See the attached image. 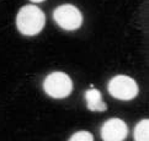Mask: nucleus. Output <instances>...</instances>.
Here are the masks:
<instances>
[{"instance_id": "6e6552de", "label": "nucleus", "mask_w": 149, "mask_h": 141, "mask_svg": "<svg viewBox=\"0 0 149 141\" xmlns=\"http://www.w3.org/2000/svg\"><path fill=\"white\" fill-rule=\"evenodd\" d=\"M69 141H94V138L89 131H78L73 135Z\"/></svg>"}, {"instance_id": "f03ea898", "label": "nucleus", "mask_w": 149, "mask_h": 141, "mask_svg": "<svg viewBox=\"0 0 149 141\" xmlns=\"http://www.w3.org/2000/svg\"><path fill=\"white\" fill-rule=\"evenodd\" d=\"M43 88L47 95L53 98H64L73 91L72 79L62 71L52 72L45 79Z\"/></svg>"}, {"instance_id": "0eeeda50", "label": "nucleus", "mask_w": 149, "mask_h": 141, "mask_svg": "<svg viewBox=\"0 0 149 141\" xmlns=\"http://www.w3.org/2000/svg\"><path fill=\"white\" fill-rule=\"evenodd\" d=\"M134 140L136 141H149V120L143 119L137 124L134 129Z\"/></svg>"}, {"instance_id": "20e7f679", "label": "nucleus", "mask_w": 149, "mask_h": 141, "mask_svg": "<svg viewBox=\"0 0 149 141\" xmlns=\"http://www.w3.org/2000/svg\"><path fill=\"white\" fill-rule=\"evenodd\" d=\"M53 17L62 28L68 31L77 30L83 23V15L80 10L70 4L58 6L53 12Z\"/></svg>"}, {"instance_id": "7ed1b4c3", "label": "nucleus", "mask_w": 149, "mask_h": 141, "mask_svg": "<svg viewBox=\"0 0 149 141\" xmlns=\"http://www.w3.org/2000/svg\"><path fill=\"white\" fill-rule=\"evenodd\" d=\"M107 88L111 96L122 101L133 100L138 93L137 82L132 77L126 75H118L111 79Z\"/></svg>"}, {"instance_id": "423d86ee", "label": "nucleus", "mask_w": 149, "mask_h": 141, "mask_svg": "<svg viewBox=\"0 0 149 141\" xmlns=\"http://www.w3.org/2000/svg\"><path fill=\"white\" fill-rule=\"evenodd\" d=\"M85 100H86L88 109L93 112H105L107 109L106 103L102 101L101 92L96 88H90L85 92Z\"/></svg>"}, {"instance_id": "39448f33", "label": "nucleus", "mask_w": 149, "mask_h": 141, "mask_svg": "<svg viewBox=\"0 0 149 141\" xmlns=\"http://www.w3.org/2000/svg\"><path fill=\"white\" fill-rule=\"evenodd\" d=\"M127 133V125L120 118L109 119L101 128V138L104 141H123Z\"/></svg>"}, {"instance_id": "f257e3e1", "label": "nucleus", "mask_w": 149, "mask_h": 141, "mask_svg": "<svg viewBox=\"0 0 149 141\" xmlns=\"http://www.w3.org/2000/svg\"><path fill=\"white\" fill-rule=\"evenodd\" d=\"M46 16L43 11L35 5H26L21 8L16 16V26L25 36H35L43 30Z\"/></svg>"}, {"instance_id": "1a4fd4ad", "label": "nucleus", "mask_w": 149, "mask_h": 141, "mask_svg": "<svg viewBox=\"0 0 149 141\" xmlns=\"http://www.w3.org/2000/svg\"><path fill=\"white\" fill-rule=\"evenodd\" d=\"M31 1H33V3H40V1H43V0H31Z\"/></svg>"}]
</instances>
